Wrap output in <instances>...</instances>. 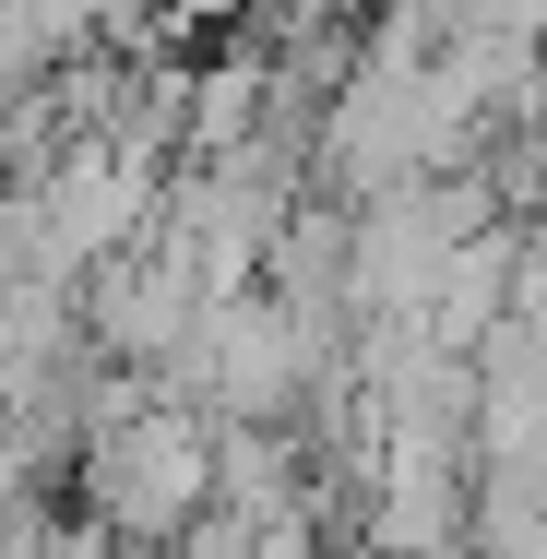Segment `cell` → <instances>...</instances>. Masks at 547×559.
<instances>
[{"mask_svg":"<svg viewBox=\"0 0 547 559\" xmlns=\"http://www.w3.org/2000/svg\"><path fill=\"white\" fill-rule=\"evenodd\" d=\"M191 381L215 393L226 429H274L286 393H298V322L274 298H215L203 334H191Z\"/></svg>","mask_w":547,"mask_h":559,"instance_id":"obj_2","label":"cell"},{"mask_svg":"<svg viewBox=\"0 0 547 559\" xmlns=\"http://www.w3.org/2000/svg\"><path fill=\"white\" fill-rule=\"evenodd\" d=\"M167 559H262V536H250L238 512H203V524H191V536H179Z\"/></svg>","mask_w":547,"mask_h":559,"instance_id":"obj_3","label":"cell"},{"mask_svg":"<svg viewBox=\"0 0 547 559\" xmlns=\"http://www.w3.org/2000/svg\"><path fill=\"white\" fill-rule=\"evenodd\" d=\"M84 512L131 536V548H179L203 512H215V441H203V417H179V405H131L108 429H84Z\"/></svg>","mask_w":547,"mask_h":559,"instance_id":"obj_1","label":"cell"}]
</instances>
